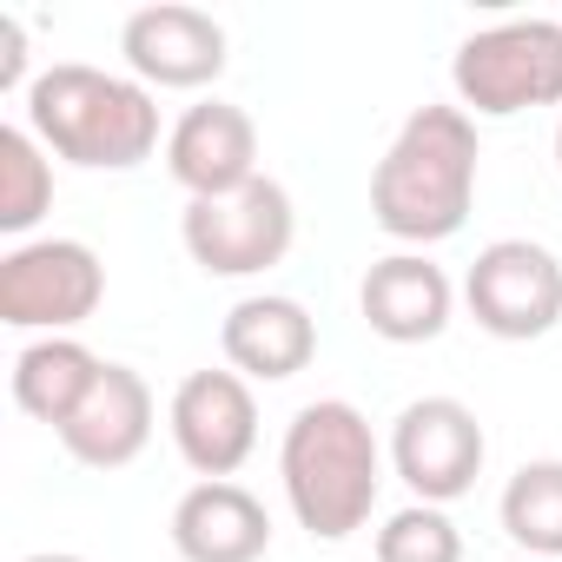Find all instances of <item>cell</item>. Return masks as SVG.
I'll list each match as a JSON object with an SVG mask.
<instances>
[{"label":"cell","instance_id":"cell-13","mask_svg":"<svg viewBox=\"0 0 562 562\" xmlns=\"http://www.w3.org/2000/svg\"><path fill=\"white\" fill-rule=\"evenodd\" d=\"M218 345H225V364L245 384H285L318 358V325H312V312L299 299L258 292V299H238L225 312Z\"/></svg>","mask_w":562,"mask_h":562},{"label":"cell","instance_id":"cell-11","mask_svg":"<svg viewBox=\"0 0 562 562\" xmlns=\"http://www.w3.org/2000/svg\"><path fill=\"white\" fill-rule=\"evenodd\" d=\"M166 172L192 199H225L258 179V126L232 100H199L166 133Z\"/></svg>","mask_w":562,"mask_h":562},{"label":"cell","instance_id":"cell-16","mask_svg":"<svg viewBox=\"0 0 562 562\" xmlns=\"http://www.w3.org/2000/svg\"><path fill=\"white\" fill-rule=\"evenodd\" d=\"M100 371H106V358H93L80 338H34L14 358V404L34 424H54L60 430L87 404V391L100 384Z\"/></svg>","mask_w":562,"mask_h":562},{"label":"cell","instance_id":"cell-18","mask_svg":"<svg viewBox=\"0 0 562 562\" xmlns=\"http://www.w3.org/2000/svg\"><path fill=\"white\" fill-rule=\"evenodd\" d=\"M54 212V166L27 126H0V232L27 238Z\"/></svg>","mask_w":562,"mask_h":562},{"label":"cell","instance_id":"cell-12","mask_svg":"<svg viewBox=\"0 0 562 562\" xmlns=\"http://www.w3.org/2000/svg\"><path fill=\"white\" fill-rule=\"evenodd\" d=\"M358 312L384 345H430L450 331L457 312V285L443 278V265H430L424 251H391L364 271L358 285Z\"/></svg>","mask_w":562,"mask_h":562},{"label":"cell","instance_id":"cell-1","mask_svg":"<svg viewBox=\"0 0 562 562\" xmlns=\"http://www.w3.org/2000/svg\"><path fill=\"white\" fill-rule=\"evenodd\" d=\"M476 120L463 106H417L371 172V218L404 245H443L476 205Z\"/></svg>","mask_w":562,"mask_h":562},{"label":"cell","instance_id":"cell-20","mask_svg":"<svg viewBox=\"0 0 562 562\" xmlns=\"http://www.w3.org/2000/svg\"><path fill=\"white\" fill-rule=\"evenodd\" d=\"M21 87H34L27 80V27H21V14H0V93H21Z\"/></svg>","mask_w":562,"mask_h":562},{"label":"cell","instance_id":"cell-4","mask_svg":"<svg viewBox=\"0 0 562 562\" xmlns=\"http://www.w3.org/2000/svg\"><path fill=\"white\" fill-rule=\"evenodd\" d=\"M457 106L470 120H516L536 106H562V21H503L457 47L450 60Z\"/></svg>","mask_w":562,"mask_h":562},{"label":"cell","instance_id":"cell-14","mask_svg":"<svg viewBox=\"0 0 562 562\" xmlns=\"http://www.w3.org/2000/svg\"><path fill=\"white\" fill-rule=\"evenodd\" d=\"M67 443L74 463L87 470H126L146 443H153V384L133 364H106L100 384L87 391V404L54 430Z\"/></svg>","mask_w":562,"mask_h":562},{"label":"cell","instance_id":"cell-17","mask_svg":"<svg viewBox=\"0 0 562 562\" xmlns=\"http://www.w3.org/2000/svg\"><path fill=\"white\" fill-rule=\"evenodd\" d=\"M503 536L529 562H562V457H536L503 483Z\"/></svg>","mask_w":562,"mask_h":562},{"label":"cell","instance_id":"cell-19","mask_svg":"<svg viewBox=\"0 0 562 562\" xmlns=\"http://www.w3.org/2000/svg\"><path fill=\"white\" fill-rule=\"evenodd\" d=\"M378 562H463V536L437 503H404L378 529Z\"/></svg>","mask_w":562,"mask_h":562},{"label":"cell","instance_id":"cell-2","mask_svg":"<svg viewBox=\"0 0 562 562\" xmlns=\"http://www.w3.org/2000/svg\"><path fill=\"white\" fill-rule=\"evenodd\" d=\"M278 476H285V503L299 529H312L318 542L358 536L384 490V450L371 417L345 397L305 404L285 424V443H278Z\"/></svg>","mask_w":562,"mask_h":562},{"label":"cell","instance_id":"cell-10","mask_svg":"<svg viewBox=\"0 0 562 562\" xmlns=\"http://www.w3.org/2000/svg\"><path fill=\"white\" fill-rule=\"evenodd\" d=\"M120 54L133 67L139 87H166V93H199L225 74V27L205 8H179V0H159V8L126 14L120 27Z\"/></svg>","mask_w":562,"mask_h":562},{"label":"cell","instance_id":"cell-9","mask_svg":"<svg viewBox=\"0 0 562 562\" xmlns=\"http://www.w3.org/2000/svg\"><path fill=\"white\" fill-rule=\"evenodd\" d=\"M172 450L199 483H232V470L258 450V397L238 371H192L172 391Z\"/></svg>","mask_w":562,"mask_h":562},{"label":"cell","instance_id":"cell-8","mask_svg":"<svg viewBox=\"0 0 562 562\" xmlns=\"http://www.w3.org/2000/svg\"><path fill=\"white\" fill-rule=\"evenodd\" d=\"M483 457H490V437L463 397H417L391 424V470L404 476V490L417 503L443 509V503L470 496L483 476Z\"/></svg>","mask_w":562,"mask_h":562},{"label":"cell","instance_id":"cell-6","mask_svg":"<svg viewBox=\"0 0 562 562\" xmlns=\"http://www.w3.org/2000/svg\"><path fill=\"white\" fill-rule=\"evenodd\" d=\"M106 299V265L80 238H27L0 258V325L74 338Z\"/></svg>","mask_w":562,"mask_h":562},{"label":"cell","instance_id":"cell-21","mask_svg":"<svg viewBox=\"0 0 562 562\" xmlns=\"http://www.w3.org/2000/svg\"><path fill=\"white\" fill-rule=\"evenodd\" d=\"M21 562H87V555H67V549H41V555H21Z\"/></svg>","mask_w":562,"mask_h":562},{"label":"cell","instance_id":"cell-5","mask_svg":"<svg viewBox=\"0 0 562 562\" xmlns=\"http://www.w3.org/2000/svg\"><path fill=\"white\" fill-rule=\"evenodd\" d=\"M179 238H186V251L205 278H258L271 265H285V251L299 238V205L278 179L258 172L245 192L186 199Z\"/></svg>","mask_w":562,"mask_h":562},{"label":"cell","instance_id":"cell-7","mask_svg":"<svg viewBox=\"0 0 562 562\" xmlns=\"http://www.w3.org/2000/svg\"><path fill=\"white\" fill-rule=\"evenodd\" d=\"M463 305L503 345L549 338L562 325V258L536 238H496L463 278Z\"/></svg>","mask_w":562,"mask_h":562},{"label":"cell","instance_id":"cell-15","mask_svg":"<svg viewBox=\"0 0 562 562\" xmlns=\"http://www.w3.org/2000/svg\"><path fill=\"white\" fill-rule=\"evenodd\" d=\"M179 562H258L271 549V516L245 483H192L172 503Z\"/></svg>","mask_w":562,"mask_h":562},{"label":"cell","instance_id":"cell-3","mask_svg":"<svg viewBox=\"0 0 562 562\" xmlns=\"http://www.w3.org/2000/svg\"><path fill=\"white\" fill-rule=\"evenodd\" d=\"M27 133L80 172H133L159 153V100L87 60H54L27 87Z\"/></svg>","mask_w":562,"mask_h":562},{"label":"cell","instance_id":"cell-22","mask_svg":"<svg viewBox=\"0 0 562 562\" xmlns=\"http://www.w3.org/2000/svg\"><path fill=\"white\" fill-rule=\"evenodd\" d=\"M555 172H562V126H555Z\"/></svg>","mask_w":562,"mask_h":562}]
</instances>
